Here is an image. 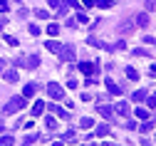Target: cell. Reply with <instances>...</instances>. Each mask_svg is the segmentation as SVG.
Returning <instances> with one entry per match:
<instances>
[{
    "mask_svg": "<svg viewBox=\"0 0 156 146\" xmlns=\"http://www.w3.org/2000/svg\"><path fill=\"white\" fill-rule=\"evenodd\" d=\"M27 30H30V35H40V27H37V25H30Z\"/></svg>",
    "mask_w": 156,
    "mask_h": 146,
    "instance_id": "cell-37",
    "label": "cell"
},
{
    "mask_svg": "<svg viewBox=\"0 0 156 146\" xmlns=\"http://www.w3.org/2000/svg\"><path fill=\"white\" fill-rule=\"evenodd\" d=\"M60 59L72 62V59H74V47H72V45H65V47L60 50Z\"/></svg>",
    "mask_w": 156,
    "mask_h": 146,
    "instance_id": "cell-4",
    "label": "cell"
},
{
    "mask_svg": "<svg viewBox=\"0 0 156 146\" xmlns=\"http://www.w3.org/2000/svg\"><path fill=\"white\" fill-rule=\"evenodd\" d=\"M146 104H149V107L154 109V107H156V94H151V97H146Z\"/></svg>",
    "mask_w": 156,
    "mask_h": 146,
    "instance_id": "cell-35",
    "label": "cell"
},
{
    "mask_svg": "<svg viewBox=\"0 0 156 146\" xmlns=\"http://www.w3.org/2000/svg\"><path fill=\"white\" fill-rule=\"evenodd\" d=\"M80 72L87 74V77H94L97 74V65L94 62H80Z\"/></svg>",
    "mask_w": 156,
    "mask_h": 146,
    "instance_id": "cell-3",
    "label": "cell"
},
{
    "mask_svg": "<svg viewBox=\"0 0 156 146\" xmlns=\"http://www.w3.org/2000/svg\"><path fill=\"white\" fill-rule=\"evenodd\" d=\"M3 40H5V42H8L10 47H17V37H12V35H5Z\"/></svg>",
    "mask_w": 156,
    "mask_h": 146,
    "instance_id": "cell-26",
    "label": "cell"
},
{
    "mask_svg": "<svg viewBox=\"0 0 156 146\" xmlns=\"http://www.w3.org/2000/svg\"><path fill=\"white\" fill-rule=\"evenodd\" d=\"M62 141H67V144H74V141H77V134H74V129H67V131H65V136H62Z\"/></svg>",
    "mask_w": 156,
    "mask_h": 146,
    "instance_id": "cell-15",
    "label": "cell"
},
{
    "mask_svg": "<svg viewBox=\"0 0 156 146\" xmlns=\"http://www.w3.org/2000/svg\"><path fill=\"white\" fill-rule=\"evenodd\" d=\"M57 32H60V25H57V23H50V25H47V35H52V37H55Z\"/></svg>",
    "mask_w": 156,
    "mask_h": 146,
    "instance_id": "cell-22",
    "label": "cell"
},
{
    "mask_svg": "<svg viewBox=\"0 0 156 146\" xmlns=\"http://www.w3.org/2000/svg\"><path fill=\"white\" fill-rule=\"evenodd\" d=\"M45 47H47L50 52H57V55H60V50H62V45L57 42V40H47V42H45Z\"/></svg>",
    "mask_w": 156,
    "mask_h": 146,
    "instance_id": "cell-12",
    "label": "cell"
},
{
    "mask_svg": "<svg viewBox=\"0 0 156 146\" xmlns=\"http://www.w3.org/2000/svg\"><path fill=\"white\" fill-rule=\"evenodd\" d=\"M134 57H149V50L139 47V50H134Z\"/></svg>",
    "mask_w": 156,
    "mask_h": 146,
    "instance_id": "cell-33",
    "label": "cell"
},
{
    "mask_svg": "<svg viewBox=\"0 0 156 146\" xmlns=\"http://www.w3.org/2000/svg\"><path fill=\"white\" fill-rule=\"evenodd\" d=\"M3 69H5V59H0V74H3Z\"/></svg>",
    "mask_w": 156,
    "mask_h": 146,
    "instance_id": "cell-39",
    "label": "cell"
},
{
    "mask_svg": "<svg viewBox=\"0 0 156 146\" xmlns=\"http://www.w3.org/2000/svg\"><path fill=\"white\" fill-rule=\"evenodd\" d=\"M144 8H146V12H156V0H146Z\"/></svg>",
    "mask_w": 156,
    "mask_h": 146,
    "instance_id": "cell-25",
    "label": "cell"
},
{
    "mask_svg": "<svg viewBox=\"0 0 156 146\" xmlns=\"http://www.w3.org/2000/svg\"><path fill=\"white\" fill-rule=\"evenodd\" d=\"M52 146H65V144H62V141H55V144H52Z\"/></svg>",
    "mask_w": 156,
    "mask_h": 146,
    "instance_id": "cell-42",
    "label": "cell"
},
{
    "mask_svg": "<svg viewBox=\"0 0 156 146\" xmlns=\"http://www.w3.org/2000/svg\"><path fill=\"white\" fill-rule=\"evenodd\" d=\"M37 139H40V136H37V134H27V136H25V146H30V144H35Z\"/></svg>",
    "mask_w": 156,
    "mask_h": 146,
    "instance_id": "cell-29",
    "label": "cell"
},
{
    "mask_svg": "<svg viewBox=\"0 0 156 146\" xmlns=\"http://www.w3.org/2000/svg\"><path fill=\"white\" fill-rule=\"evenodd\" d=\"M139 129H141V134H144V131H151V129H154V119H146Z\"/></svg>",
    "mask_w": 156,
    "mask_h": 146,
    "instance_id": "cell-21",
    "label": "cell"
},
{
    "mask_svg": "<svg viewBox=\"0 0 156 146\" xmlns=\"http://www.w3.org/2000/svg\"><path fill=\"white\" fill-rule=\"evenodd\" d=\"M5 23H8V20H5V17H0V30L5 27Z\"/></svg>",
    "mask_w": 156,
    "mask_h": 146,
    "instance_id": "cell-38",
    "label": "cell"
},
{
    "mask_svg": "<svg viewBox=\"0 0 156 146\" xmlns=\"http://www.w3.org/2000/svg\"><path fill=\"white\" fill-rule=\"evenodd\" d=\"M3 79L8 84H15L17 82V69H3Z\"/></svg>",
    "mask_w": 156,
    "mask_h": 146,
    "instance_id": "cell-6",
    "label": "cell"
},
{
    "mask_svg": "<svg viewBox=\"0 0 156 146\" xmlns=\"http://www.w3.org/2000/svg\"><path fill=\"white\" fill-rule=\"evenodd\" d=\"M149 72H151V77H156V65H154V67H151Z\"/></svg>",
    "mask_w": 156,
    "mask_h": 146,
    "instance_id": "cell-41",
    "label": "cell"
},
{
    "mask_svg": "<svg viewBox=\"0 0 156 146\" xmlns=\"http://www.w3.org/2000/svg\"><path fill=\"white\" fill-rule=\"evenodd\" d=\"M84 146H97V144H92V141H87V144H84Z\"/></svg>",
    "mask_w": 156,
    "mask_h": 146,
    "instance_id": "cell-44",
    "label": "cell"
},
{
    "mask_svg": "<svg viewBox=\"0 0 156 146\" xmlns=\"http://www.w3.org/2000/svg\"><path fill=\"white\" fill-rule=\"evenodd\" d=\"M47 97L50 99H65V89L57 84V82H50L47 84Z\"/></svg>",
    "mask_w": 156,
    "mask_h": 146,
    "instance_id": "cell-2",
    "label": "cell"
},
{
    "mask_svg": "<svg viewBox=\"0 0 156 146\" xmlns=\"http://www.w3.org/2000/svg\"><path fill=\"white\" fill-rule=\"evenodd\" d=\"M114 112L122 114V116H129V104H126V101H119V104L114 107Z\"/></svg>",
    "mask_w": 156,
    "mask_h": 146,
    "instance_id": "cell-11",
    "label": "cell"
},
{
    "mask_svg": "<svg viewBox=\"0 0 156 146\" xmlns=\"http://www.w3.org/2000/svg\"><path fill=\"white\" fill-rule=\"evenodd\" d=\"M126 77L129 79H139V72H136L134 67H126Z\"/></svg>",
    "mask_w": 156,
    "mask_h": 146,
    "instance_id": "cell-28",
    "label": "cell"
},
{
    "mask_svg": "<svg viewBox=\"0 0 156 146\" xmlns=\"http://www.w3.org/2000/svg\"><path fill=\"white\" fill-rule=\"evenodd\" d=\"M144 42H146V45H156V37H151V35H146V37H144Z\"/></svg>",
    "mask_w": 156,
    "mask_h": 146,
    "instance_id": "cell-36",
    "label": "cell"
},
{
    "mask_svg": "<svg viewBox=\"0 0 156 146\" xmlns=\"http://www.w3.org/2000/svg\"><path fill=\"white\" fill-rule=\"evenodd\" d=\"M141 146H151V141L149 139H141Z\"/></svg>",
    "mask_w": 156,
    "mask_h": 146,
    "instance_id": "cell-40",
    "label": "cell"
},
{
    "mask_svg": "<svg viewBox=\"0 0 156 146\" xmlns=\"http://www.w3.org/2000/svg\"><path fill=\"white\" fill-rule=\"evenodd\" d=\"M10 10V3L8 0H0V12H8Z\"/></svg>",
    "mask_w": 156,
    "mask_h": 146,
    "instance_id": "cell-34",
    "label": "cell"
},
{
    "mask_svg": "<svg viewBox=\"0 0 156 146\" xmlns=\"http://www.w3.org/2000/svg\"><path fill=\"white\" fill-rule=\"evenodd\" d=\"M35 92H37V84H35V82H30V84H25V89H23V97H25V99H30Z\"/></svg>",
    "mask_w": 156,
    "mask_h": 146,
    "instance_id": "cell-10",
    "label": "cell"
},
{
    "mask_svg": "<svg viewBox=\"0 0 156 146\" xmlns=\"http://www.w3.org/2000/svg\"><path fill=\"white\" fill-rule=\"evenodd\" d=\"M50 112H55L57 116H62V119H67V116H69V112H65L62 107H55V104H50Z\"/></svg>",
    "mask_w": 156,
    "mask_h": 146,
    "instance_id": "cell-16",
    "label": "cell"
},
{
    "mask_svg": "<svg viewBox=\"0 0 156 146\" xmlns=\"http://www.w3.org/2000/svg\"><path fill=\"white\" fill-rule=\"evenodd\" d=\"M80 126H82V129H92V126H94V119H89V116L80 119Z\"/></svg>",
    "mask_w": 156,
    "mask_h": 146,
    "instance_id": "cell-18",
    "label": "cell"
},
{
    "mask_svg": "<svg viewBox=\"0 0 156 146\" xmlns=\"http://www.w3.org/2000/svg\"><path fill=\"white\" fill-rule=\"evenodd\" d=\"M25 104H27V99H25V97H10V101H5V104H3V114H5V116H10V114H15V112H20Z\"/></svg>",
    "mask_w": 156,
    "mask_h": 146,
    "instance_id": "cell-1",
    "label": "cell"
},
{
    "mask_svg": "<svg viewBox=\"0 0 156 146\" xmlns=\"http://www.w3.org/2000/svg\"><path fill=\"white\" fill-rule=\"evenodd\" d=\"M87 42H89L92 47H99V50H112V45H107V42H102L99 37H87Z\"/></svg>",
    "mask_w": 156,
    "mask_h": 146,
    "instance_id": "cell-7",
    "label": "cell"
},
{
    "mask_svg": "<svg viewBox=\"0 0 156 146\" xmlns=\"http://www.w3.org/2000/svg\"><path fill=\"white\" fill-rule=\"evenodd\" d=\"M35 17H40V20H47V17H50V12H47V10H35Z\"/></svg>",
    "mask_w": 156,
    "mask_h": 146,
    "instance_id": "cell-32",
    "label": "cell"
},
{
    "mask_svg": "<svg viewBox=\"0 0 156 146\" xmlns=\"http://www.w3.org/2000/svg\"><path fill=\"white\" fill-rule=\"evenodd\" d=\"M146 97H149V94H146V89H139V92H134V97H131V99H134V101H144Z\"/></svg>",
    "mask_w": 156,
    "mask_h": 146,
    "instance_id": "cell-19",
    "label": "cell"
},
{
    "mask_svg": "<svg viewBox=\"0 0 156 146\" xmlns=\"http://www.w3.org/2000/svg\"><path fill=\"white\" fill-rule=\"evenodd\" d=\"M25 67H27V69H37V67H40V57H37V55H30V57L25 59Z\"/></svg>",
    "mask_w": 156,
    "mask_h": 146,
    "instance_id": "cell-8",
    "label": "cell"
},
{
    "mask_svg": "<svg viewBox=\"0 0 156 146\" xmlns=\"http://www.w3.org/2000/svg\"><path fill=\"white\" fill-rule=\"evenodd\" d=\"M97 112H99L102 116H107V119H112V116H114V109H112V107H107V104H99V107H97Z\"/></svg>",
    "mask_w": 156,
    "mask_h": 146,
    "instance_id": "cell-9",
    "label": "cell"
},
{
    "mask_svg": "<svg viewBox=\"0 0 156 146\" xmlns=\"http://www.w3.org/2000/svg\"><path fill=\"white\" fill-rule=\"evenodd\" d=\"M109 134V126L107 124H99V126H97V136H107Z\"/></svg>",
    "mask_w": 156,
    "mask_h": 146,
    "instance_id": "cell-23",
    "label": "cell"
},
{
    "mask_svg": "<svg viewBox=\"0 0 156 146\" xmlns=\"http://www.w3.org/2000/svg\"><path fill=\"white\" fill-rule=\"evenodd\" d=\"M45 124H47V129H50V131H55V129H57V119H52V116H47V119H45Z\"/></svg>",
    "mask_w": 156,
    "mask_h": 146,
    "instance_id": "cell-24",
    "label": "cell"
},
{
    "mask_svg": "<svg viewBox=\"0 0 156 146\" xmlns=\"http://www.w3.org/2000/svg\"><path fill=\"white\" fill-rule=\"evenodd\" d=\"M15 144V139L10 136V134H5V136H0V146H12Z\"/></svg>",
    "mask_w": 156,
    "mask_h": 146,
    "instance_id": "cell-20",
    "label": "cell"
},
{
    "mask_svg": "<svg viewBox=\"0 0 156 146\" xmlns=\"http://www.w3.org/2000/svg\"><path fill=\"white\" fill-rule=\"evenodd\" d=\"M134 114H136V119H151V116H149V112H146V109H136V112H134Z\"/></svg>",
    "mask_w": 156,
    "mask_h": 146,
    "instance_id": "cell-27",
    "label": "cell"
},
{
    "mask_svg": "<svg viewBox=\"0 0 156 146\" xmlns=\"http://www.w3.org/2000/svg\"><path fill=\"white\" fill-rule=\"evenodd\" d=\"M42 112H45V101L40 99V101H35V104H32V116H40Z\"/></svg>",
    "mask_w": 156,
    "mask_h": 146,
    "instance_id": "cell-13",
    "label": "cell"
},
{
    "mask_svg": "<svg viewBox=\"0 0 156 146\" xmlns=\"http://www.w3.org/2000/svg\"><path fill=\"white\" fill-rule=\"evenodd\" d=\"M131 23H119V32H131Z\"/></svg>",
    "mask_w": 156,
    "mask_h": 146,
    "instance_id": "cell-30",
    "label": "cell"
},
{
    "mask_svg": "<svg viewBox=\"0 0 156 146\" xmlns=\"http://www.w3.org/2000/svg\"><path fill=\"white\" fill-rule=\"evenodd\" d=\"M136 25H139V27H146V25H149V12H139V15H136Z\"/></svg>",
    "mask_w": 156,
    "mask_h": 146,
    "instance_id": "cell-14",
    "label": "cell"
},
{
    "mask_svg": "<svg viewBox=\"0 0 156 146\" xmlns=\"http://www.w3.org/2000/svg\"><path fill=\"white\" fill-rule=\"evenodd\" d=\"M94 5H97V8H102V10H107V8L114 5V0H94Z\"/></svg>",
    "mask_w": 156,
    "mask_h": 146,
    "instance_id": "cell-17",
    "label": "cell"
},
{
    "mask_svg": "<svg viewBox=\"0 0 156 146\" xmlns=\"http://www.w3.org/2000/svg\"><path fill=\"white\" fill-rule=\"evenodd\" d=\"M104 87H107V92L114 94V97H119V94H122V87H119V84H114L112 79H104Z\"/></svg>",
    "mask_w": 156,
    "mask_h": 146,
    "instance_id": "cell-5",
    "label": "cell"
},
{
    "mask_svg": "<svg viewBox=\"0 0 156 146\" xmlns=\"http://www.w3.org/2000/svg\"><path fill=\"white\" fill-rule=\"evenodd\" d=\"M102 146H116V144H109V141H104V144H102Z\"/></svg>",
    "mask_w": 156,
    "mask_h": 146,
    "instance_id": "cell-43",
    "label": "cell"
},
{
    "mask_svg": "<svg viewBox=\"0 0 156 146\" xmlns=\"http://www.w3.org/2000/svg\"><path fill=\"white\" fill-rule=\"evenodd\" d=\"M77 20H80V23H82V25H87V23H89V17H87V12H82V10H80V12H77Z\"/></svg>",
    "mask_w": 156,
    "mask_h": 146,
    "instance_id": "cell-31",
    "label": "cell"
}]
</instances>
